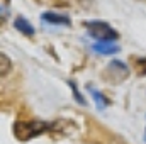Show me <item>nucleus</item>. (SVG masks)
Here are the masks:
<instances>
[{
	"label": "nucleus",
	"instance_id": "nucleus-1",
	"mask_svg": "<svg viewBox=\"0 0 146 144\" xmlns=\"http://www.w3.org/2000/svg\"><path fill=\"white\" fill-rule=\"evenodd\" d=\"M48 129L49 124L42 120H17L14 124V134L19 141H29L31 137L42 134Z\"/></svg>",
	"mask_w": 146,
	"mask_h": 144
},
{
	"label": "nucleus",
	"instance_id": "nucleus-2",
	"mask_svg": "<svg viewBox=\"0 0 146 144\" xmlns=\"http://www.w3.org/2000/svg\"><path fill=\"white\" fill-rule=\"evenodd\" d=\"M85 29L97 42H114L119 36L115 29H112L107 22L102 20H88L85 22Z\"/></svg>",
	"mask_w": 146,
	"mask_h": 144
},
{
	"label": "nucleus",
	"instance_id": "nucleus-3",
	"mask_svg": "<svg viewBox=\"0 0 146 144\" xmlns=\"http://www.w3.org/2000/svg\"><path fill=\"white\" fill-rule=\"evenodd\" d=\"M41 19L53 26H70V22H72L68 15H61V14H54V12H44L41 15Z\"/></svg>",
	"mask_w": 146,
	"mask_h": 144
},
{
	"label": "nucleus",
	"instance_id": "nucleus-4",
	"mask_svg": "<svg viewBox=\"0 0 146 144\" xmlns=\"http://www.w3.org/2000/svg\"><path fill=\"white\" fill-rule=\"evenodd\" d=\"M14 27H15L21 34H24V36H34V32H36V29L33 27V24H31L26 17H17V19L14 20Z\"/></svg>",
	"mask_w": 146,
	"mask_h": 144
},
{
	"label": "nucleus",
	"instance_id": "nucleus-5",
	"mask_svg": "<svg viewBox=\"0 0 146 144\" xmlns=\"http://www.w3.org/2000/svg\"><path fill=\"white\" fill-rule=\"evenodd\" d=\"M92 48L99 54H114L119 51V46H115L114 42H95Z\"/></svg>",
	"mask_w": 146,
	"mask_h": 144
},
{
	"label": "nucleus",
	"instance_id": "nucleus-6",
	"mask_svg": "<svg viewBox=\"0 0 146 144\" xmlns=\"http://www.w3.org/2000/svg\"><path fill=\"white\" fill-rule=\"evenodd\" d=\"M88 90H90V95L94 97V100H95V104H97V108L99 110H102V108H106L107 105H109V102H107V98L99 92V90H95L94 87H87Z\"/></svg>",
	"mask_w": 146,
	"mask_h": 144
},
{
	"label": "nucleus",
	"instance_id": "nucleus-7",
	"mask_svg": "<svg viewBox=\"0 0 146 144\" xmlns=\"http://www.w3.org/2000/svg\"><path fill=\"white\" fill-rule=\"evenodd\" d=\"M68 85H70V88H72V93H73V98L80 104V105H85V98L82 97V93H80V90H78V87H76V83L73 81V80H70L68 81Z\"/></svg>",
	"mask_w": 146,
	"mask_h": 144
},
{
	"label": "nucleus",
	"instance_id": "nucleus-8",
	"mask_svg": "<svg viewBox=\"0 0 146 144\" xmlns=\"http://www.w3.org/2000/svg\"><path fill=\"white\" fill-rule=\"evenodd\" d=\"M136 68H138L139 75H146V58H141L136 61Z\"/></svg>",
	"mask_w": 146,
	"mask_h": 144
},
{
	"label": "nucleus",
	"instance_id": "nucleus-9",
	"mask_svg": "<svg viewBox=\"0 0 146 144\" xmlns=\"http://www.w3.org/2000/svg\"><path fill=\"white\" fill-rule=\"evenodd\" d=\"M0 58H2V76H5V73L9 70V59H7V56L3 53L0 54Z\"/></svg>",
	"mask_w": 146,
	"mask_h": 144
},
{
	"label": "nucleus",
	"instance_id": "nucleus-10",
	"mask_svg": "<svg viewBox=\"0 0 146 144\" xmlns=\"http://www.w3.org/2000/svg\"><path fill=\"white\" fill-rule=\"evenodd\" d=\"M145 141H146V131H145Z\"/></svg>",
	"mask_w": 146,
	"mask_h": 144
}]
</instances>
